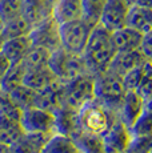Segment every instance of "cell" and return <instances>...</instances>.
Listing matches in <instances>:
<instances>
[{
  "label": "cell",
  "mask_w": 152,
  "mask_h": 153,
  "mask_svg": "<svg viewBox=\"0 0 152 153\" xmlns=\"http://www.w3.org/2000/svg\"><path fill=\"white\" fill-rule=\"evenodd\" d=\"M64 91H66V81H61L59 77H56L44 89L37 92L35 107L54 113L57 108L63 105Z\"/></svg>",
  "instance_id": "11"
},
{
  "label": "cell",
  "mask_w": 152,
  "mask_h": 153,
  "mask_svg": "<svg viewBox=\"0 0 152 153\" xmlns=\"http://www.w3.org/2000/svg\"><path fill=\"white\" fill-rule=\"evenodd\" d=\"M132 136H140V134H151L152 133V95L150 97L144 99L143 112L136 120V123L131 128Z\"/></svg>",
  "instance_id": "26"
},
{
  "label": "cell",
  "mask_w": 152,
  "mask_h": 153,
  "mask_svg": "<svg viewBox=\"0 0 152 153\" xmlns=\"http://www.w3.org/2000/svg\"><path fill=\"white\" fill-rule=\"evenodd\" d=\"M121 153H131L130 151H125V152H121Z\"/></svg>",
  "instance_id": "43"
},
{
  "label": "cell",
  "mask_w": 152,
  "mask_h": 153,
  "mask_svg": "<svg viewBox=\"0 0 152 153\" xmlns=\"http://www.w3.org/2000/svg\"><path fill=\"white\" fill-rule=\"evenodd\" d=\"M48 65L52 69V72L56 75V77H59L61 81H66V83L79 75L89 73L83 55L68 52L63 47L52 52Z\"/></svg>",
  "instance_id": "6"
},
{
  "label": "cell",
  "mask_w": 152,
  "mask_h": 153,
  "mask_svg": "<svg viewBox=\"0 0 152 153\" xmlns=\"http://www.w3.org/2000/svg\"><path fill=\"white\" fill-rule=\"evenodd\" d=\"M127 93L123 77L106 71L95 76V100L118 114L124 96Z\"/></svg>",
  "instance_id": "2"
},
{
  "label": "cell",
  "mask_w": 152,
  "mask_h": 153,
  "mask_svg": "<svg viewBox=\"0 0 152 153\" xmlns=\"http://www.w3.org/2000/svg\"><path fill=\"white\" fill-rule=\"evenodd\" d=\"M22 114L23 111L15 105L10 93L0 89V116H5L12 120H16V121H20Z\"/></svg>",
  "instance_id": "31"
},
{
  "label": "cell",
  "mask_w": 152,
  "mask_h": 153,
  "mask_svg": "<svg viewBox=\"0 0 152 153\" xmlns=\"http://www.w3.org/2000/svg\"><path fill=\"white\" fill-rule=\"evenodd\" d=\"M32 28L34 27L22 15V16L16 17V19L4 23L1 32H0V36L3 37V40L13 39V37H20V36H27V35L31 33Z\"/></svg>",
  "instance_id": "22"
},
{
  "label": "cell",
  "mask_w": 152,
  "mask_h": 153,
  "mask_svg": "<svg viewBox=\"0 0 152 153\" xmlns=\"http://www.w3.org/2000/svg\"><path fill=\"white\" fill-rule=\"evenodd\" d=\"M30 37L34 45L43 47L48 51L55 52L61 48L60 23L55 19V16L48 17L32 28Z\"/></svg>",
  "instance_id": "7"
},
{
  "label": "cell",
  "mask_w": 152,
  "mask_h": 153,
  "mask_svg": "<svg viewBox=\"0 0 152 153\" xmlns=\"http://www.w3.org/2000/svg\"><path fill=\"white\" fill-rule=\"evenodd\" d=\"M127 1H130V3H131V4H133V3H135V1H136V0H127Z\"/></svg>",
  "instance_id": "42"
},
{
  "label": "cell",
  "mask_w": 152,
  "mask_h": 153,
  "mask_svg": "<svg viewBox=\"0 0 152 153\" xmlns=\"http://www.w3.org/2000/svg\"><path fill=\"white\" fill-rule=\"evenodd\" d=\"M32 45H34V44H32L30 35H27V36H20V37H13V39L4 40L1 52L10 59L11 63H19V61H22V59L27 55V52L31 49Z\"/></svg>",
  "instance_id": "19"
},
{
  "label": "cell",
  "mask_w": 152,
  "mask_h": 153,
  "mask_svg": "<svg viewBox=\"0 0 152 153\" xmlns=\"http://www.w3.org/2000/svg\"><path fill=\"white\" fill-rule=\"evenodd\" d=\"M72 140L76 144V146L81 151V153H106L101 136H96V134L87 133V132H80Z\"/></svg>",
  "instance_id": "27"
},
{
  "label": "cell",
  "mask_w": 152,
  "mask_h": 153,
  "mask_svg": "<svg viewBox=\"0 0 152 153\" xmlns=\"http://www.w3.org/2000/svg\"><path fill=\"white\" fill-rule=\"evenodd\" d=\"M59 0H24L23 16L32 27L45 19L54 16V11Z\"/></svg>",
  "instance_id": "14"
},
{
  "label": "cell",
  "mask_w": 152,
  "mask_h": 153,
  "mask_svg": "<svg viewBox=\"0 0 152 153\" xmlns=\"http://www.w3.org/2000/svg\"><path fill=\"white\" fill-rule=\"evenodd\" d=\"M136 92L143 99H147L152 95V61L147 60L143 65V75L140 83L136 88Z\"/></svg>",
  "instance_id": "33"
},
{
  "label": "cell",
  "mask_w": 152,
  "mask_h": 153,
  "mask_svg": "<svg viewBox=\"0 0 152 153\" xmlns=\"http://www.w3.org/2000/svg\"><path fill=\"white\" fill-rule=\"evenodd\" d=\"M151 153H152V152H151Z\"/></svg>",
  "instance_id": "44"
},
{
  "label": "cell",
  "mask_w": 152,
  "mask_h": 153,
  "mask_svg": "<svg viewBox=\"0 0 152 153\" xmlns=\"http://www.w3.org/2000/svg\"><path fill=\"white\" fill-rule=\"evenodd\" d=\"M148 59L143 53L142 49H133V51H125V52H116L111 61L110 67L107 71L116 73L119 76H124L130 71L137 68L142 64H144Z\"/></svg>",
  "instance_id": "13"
},
{
  "label": "cell",
  "mask_w": 152,
  "mask_h": 153,
  "mask_svg": "<svg viewBox=\"0 0 152 153\" xmlns=\"http://www.w3.org/2000/svg\"><path fill=\"white\" fill-rule=\"evenodd\" d=\"M140 49H142L143 53L145 55V57L152 61V31L144 35Z\"/></svg>",
  "instance_id": "36"
},
{
  "label": "cell",
  "mask_w": 152,
  "mask_h": 153,
  "mask_svg": "<svg viewBox=\"0 0 152 153\" xmlns=\"http://www.w3.org/2000/svg\"><path fill=\"white\" fill-rule=\"evenodd\" d=\"M20 124L25 132H42V133L56 134L54 113L36 107L23 111Z\"/></svg>",
  "instance_id": "8"
},
{
  "label": "cell",
  "mask_w": 152,
  "mask_h": 153,
  "mask_svg": "<svg viewBox=\"0 0 152 153\" xmlns=\"http://www.w3.org/2000/svg\"><path fill=\"white\" fill-rule=\"evenodd\" d=\"M131 5L132 4L127 0H107L99 23L111 32L123 28L127 25V16Z\"/></svg>",
  "instance_id": "10"
},
{
  "label": "cell",
  "mask_w": 152,
  "mask_h": 153,
  "mask_svg": "<svg viewBox=\"0 0 152 153\" xmlns=\"http://www.w3.org/2000/svg\"><path fill=\"white\" fill-rule=\"evenodd\" d=\"M3 25H4V22H3L1 17H0V32H1V29H3Z\"/></svg>",
  "instance_id": "41"
},
{
  "label": "cell",
  "mask_w": 152,
  "mask_h": 153,
  "mask_svg": "<svg viewBox=\"0 0 152 153\" xmlns=\"http://www.w3.org/2000/svg\"><path fill=\"white\" fill-rule=\"evenodd\" d=\"M3 44H4V40H3L1 36H0V53H1V49H3Z\"/></svg>",
  "instance_id": "40"
},
{
  "label": "cell",
  "mask_w": 152,
  "mask_h": 153,
  "mask_svg": "<svg viewBox=\"0 0 152 153\" xmlns=\"http://www.w3.org/2000/svg\"><path fill=\"white\" fill-rule=\"evenodd\" d=\"M143 65L144 64H142V65L137 67L135 69L130 71L128 73H125L123 76V84H124L127 91H135L137 88V85L140 83V79H142V75H143Z\"/></svg>",
  "instance_id": "35"
},
{
  "label": "cell",
  "mask_w": 152,
  "mask_h": 153,
  "mask_svg": "<svg viewBox=\"0 0 152 153\" xmlns=\"http://www.w3.org/2000/svg\"><path fill=\"white\" fill-rule=\"evenodd\" d=\"M52 133L42 132H24L11 145L13 153H43L48 141L54 137Z\"/></svg>",
  "instance_id": "15"
},
{
  "label": "cell",
  "mask_w": 152,
  "mask_h": 153,
  "mask_svg": "<svg viewBox=\"0 0 152 153\" xmlns=\"http://www.w3.org/2000/svg\"><path fill=\"white\" fill-rule=\"evenodd\" d=\"M95 25L96 24H92L83 16L60 23L61 47L72 53L83 55L84 48L88 43L89 35Z\"/></svg>",
  "instance_id": "4"
},
{
  "label": "cell",
  "mask_w": 152,
  "mask_h": 153,
  "mask_svg": "<svg viewBox=\"0 0 152 153\" xmlns=\"http://www.w3.org/2000/svg\"><path fill=\"white\" fill-rule=\"evenodd\" d=\"M27 69L24 68V65L22 64V61L19 63H12L10 67V69L7 71V73L4 75L1 83H0V89L4 92L10 93L12 89H15L16 87L23 84L24 76Z\"/></svg>",
  "instance_id": "25"
},
{
  "label": "cell",
  "mask_w": 152,
  "mask_h": 153,
  "mask_svg": "<svg viewBox=\"0 0 152 153\" xmlns=\"http://www.w3.org/2000/svg\"><path fill=\"white\" fill-rule=\"evenodd\" d=\"M55 79H56V75L52 72L49 65H47V67H42V68L28 69L25 72L23 84L35 89L36 92H39V91L44 89L49 83H52Z\"/></svg>",
  "instance_id": "20"
},
{
  "label": "cell",
  "mask_w": 152,
  "mask_h": 153,
  "mask_svg": "<svg viewBox=\"0 0 152 153\" xmlns=\"http://www.w3.org/2000/svg\"><path fill=\"white\" fill-rule=\"evenodd\" d=\"M10 96L12 99V101L15 102L16 107H19L22 111H25L28 108L35 107L37 92L35 89H32V88L27 87V85L22 84L19 87H16L15 89L11 91Z\"/></svg>",
  "instance_id": "28"
},
{
  "label": "cell",
  "mask_w": 152,
  "mask_h": 153,
  "mask_svg": "<svg viewBox=\"0 0 152 153\" xmlns=\"http://www.w3.org/2000/svg\"><path fill=\"white\" fill-rule=\"evenodd\" d=\"M101 139L106 153H121L130 148L132 132L130 126H127L118 117Z\"/></svg>",
  "instance_id": "9"
},
{
  "label": "cell",
  "mask_w": 152,
  "mask_h": 153,
  "mask_svg": "<svg viewBox=\"0 0 152 153\" xmlns=\"http://www.w3.org/2000/svg\"><path fill=\"white\" fill-rule=\"evenodd\" d=\"M24 132L25 131L20 124V121L5 116H0V143L12 145Z\"/></svg>",
  "instance_id": "23"
},
{
  "label": "cell",
  "mask_w": 152,
  "mask_h": 153,
  "mask_svg": "<svg viewBox=\"0 0 152 153\" xmlns=\"http://www.w3.org/2000/svg\"><path fill=\"white\" fill-rule=\"evenodd\" d=\"M118 119V114L106 108L96 100L87 102L79 111V124L81 132L96 134L103 137L113 121Z\"/></svg>",
  "instance_id": "3"
},
{
  "label": "cell",
  "mask_w": 152,
  "mask_h": 153,
  "mask_svg": "<svg viewBox=\"0 0 152 153\" xmlns=\"http://www.w3.org/2000/svg\"><path fill=\"white\" fill-rule=\"evenodd\" d=\"M0 153H13V151H12V148H11V145L0 143Z\"/></svg>",
  "instance_id": "39"
},
{
  "label": "cell",
  "mask_w": 152,
  "mask_h": 153,
  "mask_svg": "<svg viewBox=\"0 0 152 153\" xmlns=\"http://www.w3.org/2000/svg\"><path fill=\"white\" fill-rule=\"evenodd\" d=\"M106 1L107 0H83V17L92 24H98Z\"/></svg>",
  "instance_id": "32"
},
{
  "label": "cell",
  "mask_w": 152,
  "mask_h": 153,
  "mask_svg": "<svg viewBox=\"0 0 152 153\" xmlns=\"http://www.w3.org/2000/svg\"><path fill=\"white\" fill-rule=\"evenodd\" d=\"M133 4H137V5H142V7H145V8H151L152 10V0H136Z\"/></svg>",
  "instance_id": "38"
},
{
  "label": "cell",
  "mask_w": 152,
  "mask_h": 153,
  "mask_svg": "<svg viewBox=\"0 0 152 153\" xmlns=\"http://www.w3.org/2000/svg\"><path fill=\"white\" fill-rule=\"evenodd\" d=\"M83 0H59L54 16L59 23L74 20L83 16Z\"/></svg>",
  "instance_id": "21"
},
{
  "label": "cell",
  "mask_w": 152,
  "mask_h": 153,
  "mask_svg": "<svg viewBox=\"0 0 152 153\" xmlns=\"http://www.w3.org/2000/svg\"><path fill=\"white\" fill-rule=\"evenodd\" d=\"M128 151L131 153H151L152 152V133L132 136Z\"/></svg>",
  "instance_id": "34"
},
{
  "label": "cell",
  "mask_w": 152,
  "mask_h": 153,
  "mask_svg": "<svg viewBox=\"0 0 152 153\" xmlns=\"http://www.w3.org/2000/svg\"><path fill=\"white\" fill-rule=\"evenodd\" d=\"M55 116V132L56 134L74 139L81 132L79 124V112L61 105L54 112Z\"/></svg>",
  "instance_id": "12"
},
{
  "label": "cell",
  "mask_w": 152,
  "mask_h": 153,
  "mask_svg": "<svg viewBox=\"0 0 152 153\" xmlns=\"http://www.w3.org/2000/svg\"><path fill=\"white\" fill-rule=\"evenodd\" d=\"M51 55L52 52L43 48V47L32 45L31 49L27 52V55L22 59V64L27 71L47 67L49 63V59H51Z\"/></svg>",
  "instance_id": "24"
},
{
  "label": "cell",
  "mask_w": 152,
  "mask_h": 153,
  "mask_svg": "<svg viewBox=\"0 0 152 153\" xmlns=\"http://www.w3.org/2000/svg\"><path fill=\"white\" fill-rule=\"evenodd\" d=\"M127 25L137 29L143 35L152 31V10L132 4L127 16Z\"/></svg>",
  "instance_id": "18"
},
{
  "label": "cell",
  "mask_w": 152,
  "mask_h": 153,
  "mask_svg": "<svg viewBox=\"0 0 152 153\" xmlns=\"http://www.w3.org/2000/svg\"><path fill=\"white\" fill-rule=\"evenodd\" d=\"M11 64H12V63H11V60L1 52V53H0V83H1L4 75L7 73V71L10 69Z\"/></svg>",
  "instance_id": "37"
},
{
  "label": "cell",
  "mask_w": 152,
  "mask_h": 153,
  "mask_svg": "<svg viewBox=\"0 0 152 153\" xmlns=\"http://www.w3.org/2000/svg\"><path fill=\"white\" fill-rule=\"evenodd\" d=\"M143 105H144V99L136 91H127L124 100H123L120 108H119L118 117L127 126L132 128V125L135 124L136 120L142 114Z\"/></svg>",
  "instance_id": "16"
},
{
  "label": "cell",
  "mask_w": 152,
  "mask_h": 153,
  "mask_svg": "<svg viewBox=\"0 0 152 153\" xmlns=\"http://www.w3.org/2000/svg\"><path fill=\"white\" fill-rule=\"evenodd\" d=\"M43 153H81V151L76 146L72 139L55 134L48 141Z\"/></svg>",
  "instance_id": "29"
},
{
  "label": "cell",
  "mask_w": 152,
  "mask_h": 153,
  "mask_svg": "<svg viewBox=\"0 0 152 153\" xmlns=\"http://www.w3.org/2000/svg\"><path fill=\"white\" fill-rule=\"evenodd\" d=\"M116 52L118 49L113 43L112 32L98 23L89 35L88 43L83 52L88 72L95 76L106 72Z\"/></svg>",
  "instance_id": "1"
},
{
  "label": "cell",
  "mask_w": 152,
  "mask_h": 153,
  "mask_svg": "<svg viewBox=\"0 0 152 153\" xmlns=\"http://www.w3.org/2000/svg\"><path fill=\"white\" fill-rule=\"evenodd\" d=\"M92 100H95V75L83 73L66 83L63 105L79 112Z\"/></svg>",
  "instance_id": "5"
},
{
  "label": "cell",
  "mask_w": 152,
  "mask_h": 153,
  "mask_svg": "<svg viewBox=\"0 0 152 153\" xmlns=\"http://www.w3.org/2000/svg\"><path fill=\"white\" fill-rule=\"evenodd\" d=\"M112 37L118 52H125L139 49L142 47L144 35L142 32H139L137 29L130 27V25H124L123 28L113 31Z\"/></svg>",
  "instance_id": "17"
},
{
  "label": "cell",
  "mask_w": 152,
  "mask_h": 153,
  "mask_svg": "<svg viewBox=\"0 0 152 153\" xmlns=\"http://www.w3.org/2000/svg\"><path fill=\"white\" fill-rule=\"evenodd\" d=\"M24 0H0V17L4 23L23 15Z\"/></svg>",
  "instance_id": "30"
}]
</instances>
